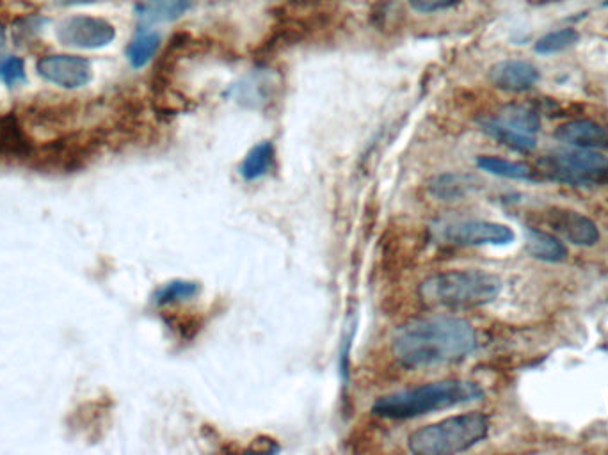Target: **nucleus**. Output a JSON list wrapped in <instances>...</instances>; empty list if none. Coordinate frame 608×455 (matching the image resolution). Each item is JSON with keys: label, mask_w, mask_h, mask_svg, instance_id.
<instances>
[{"label": "nucleus", "mask_w": 608, "mask_h": 455, "mask_svg": "<svg viewBox=\"0 0 608 455\" xmlns=\"http://www.w3.org/2000/svg\"><path fill=\"white\" fill-rule=\"evenodd\" d=\"M477 347V335L468 320L432 315L409 320L393 336V356L402 367L450 365L468 358Z\"/></svg>", "instance_id": "1"}, {"label": "nucleus", "mask_w": 608, "mask_h": 455, "mask_svg": "<svg viewBox=\"0 0 608 455\" xmlns=\"http://www.w3.org/2000/svg\"><path fill=\"white\" fill-rule=\"evenodd\" d=\"M482 399L484 390L479 384L463 379H448L384 395L374 402L372 413L388 420H411Z\"/></svg>", "instance_id": "2"}, {"label": "nucleus", "mask_w": 608, "mask_h": 455, "mask_svg": "<svg viewBox=\"0 0 608 455\" xmlns=\"http://www.w3.org/2000/svg\"><path fill=\"white\" fill-rule=\"evenodd\" d=\"M502 280L486 271H447L432 274L420 285L422 301L441 308H479L493 303Z\"/></svg>", "instance_id": "3"}, {"label": "nucleus", "mask_w": 608, "mask_h": 455, "mask_svg": "<svg viewBox=\"0 0 608 455\" xmlns=\"http://www.w3.org/2000/svg\"><path fill=\"white\" fill-rule=\"evenodd\" d=\"M488 432V416L475 411L425 425L409 436L408 445L416 455L461 454L486 440Z\"/></svg>", "instance_id": "4"}, {"label": "nucleus", "mask_w": 608, "mask_h": 455, "mask_svg": "<svg viewBox=\"0 0 608 455\" xmlns=\"http://www.w3.org/2000/svg\"><path fill=\"white\" fill-rule=\"evenodd\" d=\"M537 166L546 178L559 184L592 185L608 178V159L596 150H560L544 155Z\"/></svg>", "instance_id": "5"}, {"label": "nucleus", "mask_w": 608, "mask_h": 455, "mask_svg": "<svg viewBox=\"0 0 608 455\" xmlns=\"http://www.w3.org/2000/svg\"><path fill=\"white\" fill-rule=\"evenodd\" d=\"M480 127L495 141L514 152L536 150V134L541 128L539 114L528 105H507L495 118L480 121Z\"/></svg>", "instance_id": "6"}, {"label": "nucleus", "mask_w": 608, "mask_h": 455, "mask_svg": "<svg viewBox=\"0 0 608 455\" xmlns=\"http://www.w3.org/2000/svg\"><path fill=\"white\" fill-rule=\"evenodd\" d=\"M431 233L452 246H505L514 240L509 226L491 221H443L434 224Z\"/></svg>", "instance_id": "7"}, {"label": "nucleus", "mask_w": 608, "mask_h": 455, "mask_svg": "<svg viewBox=\"0 0 608 455\" xmlns=\"http://www.w3.org/2000/svg\"><path fill=\"white\" fill-rule=\"evenodd\" d=\"M56 36L57 41L66 47L95 50V48L107 47L109 43H112L116 38V29L104 18L84 15L70 16L57 25Z\"/></svg>", "instance_id": "8"}, {"label": "nucleus", "mask_w": 608, "mask_h": 455, "mask_svg": "<svg viewBox=\"0 0 608 455\" xmlns=\"http://www.w3.org/2000/svg\"><path fill=\"white\" fill-rule=\"evenodd\" d=\"M544 221L552 228L553 233H557L559 237L568 240L575 246H584L591 248L594 244H598L600 240V230L598 226L592 223L589 217L569 210V208H548L544 212Z\"/></svg>", "instance_id": "9"}, {"label": "nucleus", "mask_w": 608, "mask_h": 455, "mask_svg": "<svg viewBox=\"0 0 608 455\" xmlns=\"http://www.w3.org/2000/svg\"><path fill=\"white\" fill-rule=\"evenodd\" d=\"M38 73L56 86L77 89L88 84L93 77V68L84 57L47 56L38 61Z\"/></svg>", "instance_id": "10"}, {"label": "nucleus", "mask_w": 608, "mask_h": 455, "mask_svg": "<svg viewBox=\"0 0 608 455\" xmlns=\"http://www.w3.org/2000/svg\"><path fill=\"white\" fill-rule=\"evenodd\" d=\"M555 139L573 148L601 150L608 148V130L591 120H573L555 130Z\"/></svg>", "instance_id": "11"}, {"label": "nucleus", "mask_w": 608, "mask_h": 455, "mask_svg": "<svg viewBox=\"0 0 608 455\" xmlns=\"http://www.w3.org/2000/svg\"><path fill=\"white\" fill-rule=\"evenodd\" d=\"M489 80L496 88L521 93L532 88L539 80V70L527 61H502L489 70Z\"/></svg>", "instance_id": "12"}, {"label": "nucleus", "mask_w": 608, "mask_h": 455, "mask_svg": "<svg viewBox=\"0 0 608 455\" xmlns=\"http://www.w3.org/2000/svg\"><path fill=\"white\" fill-rule=\"evenodd\" d=\"M527 253L548 264H559L568 258V248L555 235L539 228L527 230Z\"/></svg>", "instance_id": "13"}, {"label": "nucleus", "mask_w": 608, "mask_h": 455, "mask_svg": "<svg viewBox=\"0 0 608 455\" xmlns=\"http://www.w3.org/2000/svg\"><path fill=\"white\" fill-rule=\"evenodd\" d=\"M192 0H146L137 6V18L143 25L173 22L191 8Z\"/></svg>", "instance_id": "14"}, {"label": "nucleus", "mask_w": 608, "mask_h": 455, "mask_svg": "<svg viewBox=\"0 0 608 455\" xmlns=\"http://www.w3.org/2000/svg\"><path fill=\"white\" fill-rule=\"evenodd\" d=\"M274 162H276L274 144L271 141L258 143L249 150L248 155L242 160L239 168L240 176L246 182H256V180H260V178H264L271 173Z\"/></svg>", "instance_id": "15"}, {"label": "nucleus", "mask_w": 608, "mask_h": 455, "mask_svg": "<svg viewBox=\"0 0 608 455\" xmlns=\"http://www.w3.org/2000/svg\"><path fill=\"white\" fill-rule=\"evenodd\" d=\"M31 148L27 143L22 128L18 125L15 116H2L0 118V157L20 159L29 157Z\"/></svg>", "instance_id": "16"}, {"label": "nucleus", "mask_w": 608, "mask_h": 455, "mask_svg": "<svg viewBox=\"0 0 608 455\" xmlns=\"http://www.w3.org/2000/svg\"><path fill=\"white\" fill-rule=\"evenodd\" d=\"M477 166L482 171L489 173V175L509 178V180H534L536 178L534 169L527 166V164L514 162V160L500 159V157H491V155L479 157L477 159Z\"/></svg>", "instance_id": "17"}, {"label": "nucleus", "mask_w": 608, "mask_h": 455, "mask_svg": "<svg viewBox=\"0 0 608 455\" xmlns=\"http://www.w3.org/2000/svg\"><path fill=\"white\" fill-rule=\"evenodd\" d=\"M160 47V36L157 32H141L128 45L127 57L134 68H143L152 61Z\"/></svg>", "instance_id": "18"}, {"label": "nucleus", "mask_w": 608, "mask_h": 455, "mask_svg": "<svg viewBox=\"0 0 608 455\" xmlns=\"http://www.w3.org/2000/svg\"><path fill=\"white\" fill-rule=\"evenodd\" d=\"M472 189L470 178L461 175H441L431 184V194L438 200L454 201Z\"/></svg>", "instance_id": "19"}, {"label": "nucleus", "mask_w": 608, "mask_h": 455, "mask_svg": "<svg viewBox=\"0 0 608 455\" xmlns=\"http://www.w3.org/2000/svg\"><path fill=\"white\" fill-rule=\"evenodd\" d=\"M198 292H200V285L194 283V281H171L155 294V303L160 304V306L182 303V301L198 296Z\"/></svg>", "instance_id": "20"}, {"label": "nucleus", "mask_w": 608, "mask_h": 455, "mask_svg": "<svg viewBox=\"0 0 608 455\" xmlns=\"http://www.w3.org/2000/svg\"><path fill=\"white\" fill-rule=\"evenodd\" d=\"M578 32L575 29H560V31L550 32L543 36L541 40L536 43L537 54H543V56H550V54H557L560 50H566V48L575 45L578 41Z\"/></svg>", "instance_id": "21"}, {"label": "nucleus", "mask_w": 608, "mask_h": 455, "mask_svg": "<svg viewBox=\"0 0 608 455\" xmlns=\"http://www.w3.org/2000/svg\"><path fill=\"white\" fill-rule=\"evenodd\" d=\"M25 66L22 59L18 57H6L0 61V82H4L9 88L24 82Z\"/></svg>", "instance_id": "22"}, {"label": "nucleus", "mask_w": 608, "mask_h": 455, "mask_svg": "<svg viewBox=\"0 0 608 455\" xmlns=\"http://www.w3.org/2000/svg\"><path fill=\"white\" fill-rule=\"evenodd\" d=\"M459 0H409V6L418 13H436L441 9L452 8Z\"/></svg>", "instance_id": "23"}, {"label": "nucleus", "mask_w": 608, "mask_h": 455, "mask_svg": "<svg viewBox=\"0 0 608 455\" xmlns=\"http://www.w3.org/2000/svg\"><path fill=\"white\" fill-rule=\"evenodd\" d=\"M57 6H79V4H91L95 0H52Z\"/></svg>", "instance_id": "24"}, {"label": "nucleus", "mask_w": 608, "mask_h": 455, "mask_svg": "<svg viewBox=\"0 0 608 455\" xmlns=\"http://www.w3.org/2000/svg\"><path fill=\"white\" fill-rule=\"evenodd\" d=\"M4 47H6V31H4V27L0 25V54H2Z\"/></svg>", "instance_id": "25"}]
</instances>
